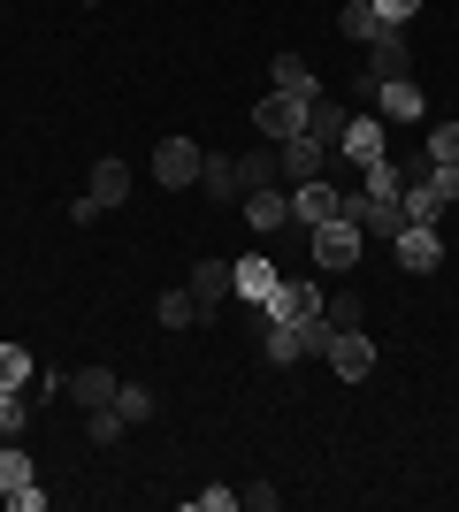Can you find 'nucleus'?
<instances>
[{
    "label": "nucleus",
    "mask_w": 459,
    "mask_h": 512,
    "mask_svg": "<svg viewBox=\"0 0 459 512\" xmlns=\"http://www.w3.org/2000/svg\"><path fill=\"white\" fill-rule=\"evenodd\" d=\"M306 253H314V268H329V276H352L360 253H368V230L337 214V222H322V230H306Z\"/></svg>",
    "instance_id": "nucleus-1"
},
{
    "label": "nucleus",
    "mask_w": 459,
    "mask_h": 512,
    "mask_svg": "<svg viewBox=\"0 0 459 512\" xmlns=\"http://www.w3.org/2000/svg\"><path fill=\"white\" fill-rule=\"evenodd\" d=\"M306 123H314V100H299V92H268V100L253 107V130H261L268 146H284V138H299Z\"/></svg>",
    "instance_id": "nucleus-2"
},
{
    "label": "nucleus",
    "mask_w": 459,
    "mask_h": 512,
    "mask_svg": "<svg viewBox=\"0 0 459 512\" xmlns=\"http://www.w3.org/2000/svg\"><path fill=\"white\" fill-rule=\"evenodd\" d=\"M337 207H345V184H322V176L291 184V222H299V230H322V222H337Z\"/></svg>",
    "instance_id": "nucleus-3"
},
{
    "label": "nucleus",
    "mask_w": 459,
    "mask_h": 512,
    "mask_svg": "<svg viewBox=\"0 0 459 512\" xmlns=\"http://www.w3.org/2000/svg\"><path fill=\"white\" fill-rule=\"evenodd\" d=\"M391 253H398L406 276H437V268H444V237L429 230V222H406V230L391 237Z\"/></svg>",
    "instance_id": "nucleus-4"
},
{
    "label": "nucleus",
    "mask_w": 459,
    "mask_h": 512,
    "mask_svg": "<svg viewBox=\"0 0 459 512\" xmlns=\"http://www.w3.org/2000/svg\"><path fill=\"white\" fill-rule=\"evenodd\" d=\"M383 153H391V138H383V115H352L345 138H337V161H345V169H375Z\"/></svg>",
    "instance_id": "nucleus-5"
},
{
    "label": "nucleus",
    "mask_w": 459,
    "mask_h": 512,
    "mask_svg": "<svg viewBox=\"0 0 459 512\" xmlns=\"http://www.w3.org/2000/svg\"><path fill=\"white\" fill-rule=\"evenodd\" d=\"M368 77L375 85H391V77H414V62H406V23H383L368 39Z\"/></svg>",
    "instance_id": "nucleus-6"
},
{
    "label": "nucleus",
    "mask_w": 459,
    "mask_h": 512,
    "mask_svg": "<svg viewBox=\"0 0 459 512\" xmlns=\"http://www.w3.org/2000/svg\"><path fill=\"white\" fill-rule=\"evenodd\" d=\"M322 360L337 367L345 383H368V375H375V344H368V329H337V337H329V352H322Z\"/></svg>",
    "instance_id": "nucleus-7"
},
{
    "label": "nucleus",
    "mask_w": 459,
    "mask_h": 512,
    "mask_svg": "<svg viewBox=\"0 0 459 512\" xmlns=\"http://www.w3.org/2000/svg\"><path fill=\"white\" fill-rule=\"evenodd\" d=\"M199 161H207V153H199L192 138H161V146H153V176H161L169 192H184V184H199Z\"/></svg>",
    "instance_id": "nucleus-8"
},
{
    "label": "nucleus",
    "mask_w": 459,
    "mask_h": 512,
    "mask_svg": "<svg viewBox=\"0 0 459 512\" xmlns=\"http://www.w3.org/2000/svg\"><path fill=\"white\" fill-rule=\"evenodd\" d=\"M284 184H306V176H322L329 161H337V146H322V138H314V130H299V138H284Z\"/></svg>",
    "instance_id": "nucleus-9"
},
{
    "label": "nucleus",
    "mask_w": 459,
    "mask_h": 512,
    "mask_svg": "<svg viewBox=\"0 0 459 512\" xmlns=\"http://www.w3.org/2000/svg\"><path fill=\"white\" fill-rule=\"evenodd\" d=\"M238 207H245V230H261V237H276L291 222V192L284 184H261V192H245Z\"/></svg>",
    "instance_id": "nucleus-10"
},
{
    "label": "nucleus",
    "mask_w": 459,
    "mask_h": 512,
    "mask_svg": "<svg viewBox=\"0 0 459 512\" xmlns=\"http://www.w3.org/2000/svg\"><path fill=\"white\" fill-rule=\"evenodd\" d=\"M253 306H261V314L268 321H306V314H322V291H314V283H276V291H268V299H253Z\"/></svg>",
    "instance_id": "nucleus-11"
},
{
    "label": "nucleus",
    "mask_w": 459,
    "mask_h": 512,
    "mask_svg": "<svg viewBox=\"0 0 459 512\" xmlns=\"http://www.w3.org/2000/svg\"><path fill=\"white\" fill-rule=\"evenodd\" d=\"M192 299L222 314V306L238 299V260H199V268H192Z\"/></svg>",
    "instance_id": "nucleus-12"
},
{
    "label": "nucleus",
    "mask_w": 459,
    "mask_h": 512,
    "mask_svg": "<svg viewBox=\"0 0 459 512\" xmlns=\"http://www.w3.org/2000/svg\"><path fill=\"white\" fill-rule=\"evenodd\" d=\"M375 115H383V123H421L429 100H421L414 77H391V85H375Z\"/></svg>",
    "instance_id": "nucleus-13"
},
{
    "label": "nucleus",
    "mask_w": 459,
    "mask_h": 512,
    "mask_svg": "<svg viewBox=\"0 0 459 512\" xmlns=\"http://www.w3.org/2000/svg\"><path fill=\"white\" fill-rule=\"evenodd\" d=\"M199 192H207V199H222V207H230V199H245L238 153H207V161H199Z\"/></svg>",
    "instance_id": "nucleus-14"
},
{
    "label": "nucleus",
    "mask_w": 459,
    "mask_h": 512,
    "mask_svg": "<svg viewBox=\"0 0 459 512\" xmlns=\"http://www.w3.org/2000/svg\"><path fill=\"white\" fill-rule=\"evenodd\" d=\"M85 192L100 199V214H108V207H123V199H131V169H123V161H115V153H108V161H92Z\"/></svg>",
    "instance_id": "nucleus-15"
},
{
    "label": "nucleus",
    "mask_w": 459,
    "mask_h": 512,
    "mask_svg": "<svg viewBox=\"0 0 459 512\" xmlns=\"http://www.w3.org/2000/svg\"><path fill=\"white\" fill-rule=\"evenodd\" d=\"M276 283H284V268H276V260H268V253H245V260H238V306L268 299Z\"/></svg>",
    "instance_id": "nucleus-16"
},
{
    "label": "nucleus",
    "mask_w": 459,
    "mask_h": 512,
    "mask_svg": "<svg viewBox=\"0 0 459 512\" xmlns=\"http://www.w3.org/2000/svg\"><path fill=\"white\" fill-rule=\"evenodd\" d=\"M115 383H123V375H115V367H77V375H69V398H77V406H115Z\"/></svg>",
    "instance_id": "nucleus-17"
},
{
    "label": "nucleus",
    "mask_w": 459,
    "mask_h": 512,
    "mask_svg": "<svg viewBox=\"0 0 459 512\" xmlns=\"http://www.w3.org/2000/svg\"><path fill=\"white\" fill-rule=\"evenodd\" d=\"M238 176H245V192H261V184H284V153L261 138V146H245V153H238Z\"/></svg>",
    "instance_id": "nucleus-18"
},
{
    "label": "nucleus",
    "mask_w": 459,
    "mask_h": 512,
    "mask_svg": "<svg viewBox=\"0 0 459 512\" xmlns=\"http://www.w3.org/2000/svg\"><path fill=\"white\" fill-rule=\"evenodd\" d=\"M268 92H299V100H322V77H314L299 54H276V69H268Z\"/></svg>",
    "instance_id": "nucleus-19"
},
{
    "label": "nucleus",
    "mask_w": 459,
    "mask_h": 512,
    "mask_svg": "<svg viewBox=\"0 0 459 512\" xmlns=\"http://www.w3.org/2000/svg\"><path fill=\"white\" fill-rule=\"evenodd\" d=\"M199 321H215V306H199L192 283H184V291H161V329H199Z\"/></svg>",
    "instance_id": "nucleus-20"
},
{
    "label": "nucleus",
    "mask_w": 459,
    "mask_h": 512,
    "mask_svg": "<svg viewBox=\"0 0 459 512\" xmlns=\"http://www.w3.org/2000/svg\"><path fill=\"white\" fill-rule=\"evenodd\" d=\"M31 482H39V474H31V451H23V444H0V497H23Z\"/></svg>",
    "instance_id": "nucleus-21"
},
{
    "label": "nucleus",
    "mask_w": 459,
    "mask_h": 512,
    "mask_svg": "<svg viewBox=\"0 0 459 512\" xmlns=\"http://www.w3.org/2000/svg\"><path fill=\"white\" fill-rule=\"evenodd\" d=\"M337 31H345V39H352V46H368V39H375V31H383V16H375L368 0H345V8H337Z\"/></svg>",
    "instance_id": "nucleus-22"
},
{
    "label": "nucleus",
    "mask_w": 459,
    "mask_h": 512,
    "mask_svg": "<svg viewBox=\"0 0 459 512\" xmlns=\"http://www.w3.org/2000/svg\"><path fill=\"white\" fill-rule=\"evenodd\" d=\"M345 123H352V107H345V100H329V92H322V100H314V123H306V130H314L322 146H337V138H345Z\"/></svg>",
    "instance_id": "nucleus-23"
},
{
    "label": "nucleus",
    "mask_w": 459,
    "mask_h": 512,
    "mask_svg": "<svg viewBox=\"0 0 459 512\" xmlns=\"http://www.w3.org/2000/svg\"><path fill=\"white\" fill-rule=\"evenodd\" d=\"M31 398H23V390H8V398H0V436H8V444H23V436H31Z\"/></svg>",
    "instance_id": "nucleus-24"
},
{
    "label": "nucleus",
    "mask_w": 459,
    "mask_h": 512,
    "mask_svg": "<svg viewBox=\"0 0 459 512\" xmlns=\"http://www.w3.org/2000/svg\"><path fill=\"white\" fill-rule=\"evenodd\" d=\"M360 192H375V199H398V192H406V169H398L391 153H383L375 169H360Z\"/></svg>",
    "instance_id": "nucleus-25"
},
{
    "label": "nucleus",
    "mask_w": 459,
    "mask_h": 512,
    "mask_svg": "<svg viewBox=\"0 0 459 512\" xmlns=\"http://www.w3.org/2000/svg\"><path fill=\"white\" fill-rule=\"evenodd\" d=\"M261 352H268V360H276V367H299V360H306V352H299V329H291V321H268Z\"/></svg>",
    "instance_id": "nucleus-26"
},
{
    "label": "nucleus",
    "mask_w": 459,
    "mask_h": 512,
    "mask_svg": "<svg viewBox=\"0 0 459 512\" xmlns=\"http://www.w3.org/2000/svg\"><path fill=\"white\" fill-rule=\"evenodd\" d=\"M398 207H406V222H429V230L444 222V199L429 192V184H406V192H398Z\"/></svg>",
    "instance_id": "nucleus-27"
},
{
    "label": "nucleus",
    "mask_w": 459,
    "mask_h": 512,
    "mask_svg": "<svg viewBox=\"0 0 459 512\" xmlns=\"http://www.w3.org/2000/svg\"><path fill=\"white\" fill-rule=\"evenodd\" d=\"M85 436H92L100 451H108V444H123V436H131V421H123L115 406H92V413H85Z\"/></svg>",
    "instance_id": "nucleus-28"
},
{
    "label": "nucleus",
    "mask_w": 459,
    "mask_h": 512,
    "mask_svg": "<svg viewBox=\"0 0 459 512\" xmlns=\"http://www.w3.org/2000/svg\"><path fill=\"white\" fill-rule=\"evenodd\" d=\"M115 413H123V421H153V390L146 383H115Z\"/></svg>",
    "instance_id": "nucleus-29"
},
{
    "label": "nucleus",
    "mask_w": 459,
    "mask_h": 512,
    "mask_svg": "<svg viewBox=\"0 0 459 512\" xmlns=\"http://www.w3.org/2000/svg\"><path fill=\"white\" fill-rule=\"evenodd\" d=\"M31 375H39V367H31V352H23V344H0V383H8V390H23Z\"/></svg>",
    "instance_id": "nucleus-30"
},
{
    "label": "nucleus",
    "mask_w": 459,
    "mask_h": 512,
    "mask_svg": "<svg viewBox=\"0 0 459 512\" xmlns=\"http://www.w3.org/2000/svg\"><path fill=\"white\" fill-rule=\"evenodd\" d=\"M421 184H429V192L452 207V199H459V161H429V176H421Z\"/></svg>",
    "instance_id": "nucleus-31"
},
{
    "label": "nucleus",
    "mask_w": 459,
    "mask_h": 512,
    "mask_svg": "<svg viewBox=\"0 0 459 512\" xmlns=\"http://www.w3.org/2000/svg\"><path fill=\"white\" fill-rule=\"evenodd\" d=\"M421 153H429V161H459V123H437Z\"/></svg>",
    "instance_id": "nucleus-32"
},
{
    "label": "nucleus",
    "mask_w": 459,
    "mask_h": 512,
    "mask_svg": "<svg viewBox=\"0 0 459 512\" xmlns=\"http://www.w3.org/2000/svg\"><path fill=\"white\" fill-rule=\"evenodd\" d=\"M62 390H69V375H31V383H23V398H31V406H54Z\"/></svg>",
    "instance_id": "nucleus-33"
},
{
    "label": "nucleus",
    "mask_w": 459,
    "mask_h": 512,
    "mask_svg": "<svg viewBox=\"0 0 459 512\" xmlns=\"http://www.w3.org/2000/svg\"><path fill=\"white\" fill-rule=\"evenodd\" d=\"M238 505H253V512H276V505H284V490H276V482H245V490H238Z\"/></svg>",
    "instance_id": "nucleus-34"
},
{
    "label": "nucleus",
    "mask_w": 459,
    "mask_h": 512,
    "mask_svg": "<svg viewBox=\"0 0 459 512\" xmlns=\"http://www.w3.org/2000/svg\"><path fill=\"white\" fill-rule=\"evenodd\" d=\"M368 8H375L383 23H414V8H421V0H368Z\"/></svg>",
    "instance_id": "nucleus-35"
},
{
    "label": "nucleus",
    "mask_w": 459,
    "mask_h": 512,
    "mask_svg": "<svg viewBox=\"0 0 459 512\" xmlns=\"http://www.w3.org/2000/svg\"><path fill=\"white\" fill-rule=\"evenodd\" d=\"M329 321H337V329H360V299H329Z\"/></svg>",
    "instance_id": "nucleus-36"
},
{
    "label": "nucleus",
    "mask_w": 459,
    "mask_h": 512,
    "mask_svg": "<svg viewBox=\"0 0 459 512\" xmlns=\"http://www.w3.org/2000/svg\"><path fill=\"white\" fill-rule=\"evenodd\" d=\"M192 505H199V512H230V505H238V490H199Z\"/></svg>",
    "instance_id": "nucleus-37"
},
{
    "label": "nucleus",
    "mask_w": 459,
    "mask_h": 512,
    "mask_svg": "<svg viewBox=\"0 0 459 512\" xmlns=\"http://www.w3.org/2000/svg\"><path fill=\"white\" fill-rule=\"evenodd\" d=\"M0 398H8V383H0Z\"/></svg>",
    "instance_id": "nucleus-38"
},
{
    "label": "nucleus",
    "mask_w": 459,
    "mask_h": 512,
    "mask_svg": "<svg viewBox=\"0 0 459 512\" xmlns=\"http://www.w3.org/2000/svg\"><path fill=\"white\" fill-rule=\"evenodd\" d=\"M0 444H8V436H0Z\"/></svg>",
    "instance_id": "nucleus-39"
}]
</instances>
